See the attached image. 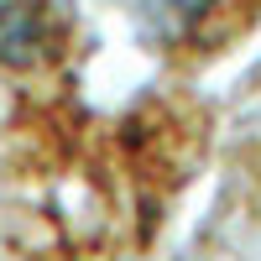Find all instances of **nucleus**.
<instances>
[{
	"instance_id": "nucleus-1",
	"label": "nucleus",
	"mask_w": 261,
	"mask_h": 261,
	"mask_svg": "<svg viewBox=\"0 0 261 261\" xmlns=\"http://www.w3.org/2000/svg\"><path fill=\"white\" fill-rule=\"evenodd\" d=\"M130 16L146 47H157L162 58L199 63L256 27L261 0H130Z\"/></svg>"
},
{
	"instance_id": "nucleus-2",
	"label": "nucleus",
	"mask_w": 261,
	"mask_h": 261,
	"mask_svg": "<svg viewBox=\"0 0 261 261\" xmlns=\"http://www.w3.org/2000/svg\"><path fill=\"white\" fill-rule=\"evenodd\" d=\"M68 42V16L53 0H0V63L42 68Z\"/></svg>"
}]
</instances>
